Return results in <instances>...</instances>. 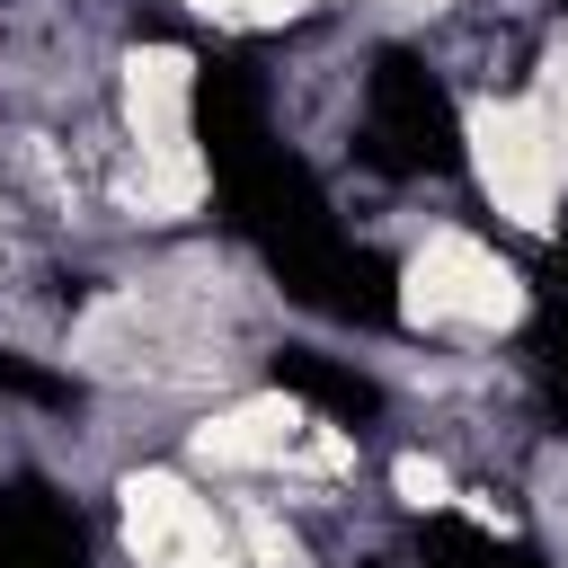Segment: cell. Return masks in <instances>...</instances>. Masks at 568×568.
<instances>
[{
    "label": "cell",
    "instance_id": "7a4b0ae2",
    "mask_svg": "<svg viewBox=\"0 0 568 568\" xmlns=\"http://www.w3.org/2000/svg\"><path fill=\"white\" fill-rule=\"evenodd\" d=\"M364 160L382 178H462V106L426 53L382 44L364 71Z\"/></svg>",
    "mask_w": 568,
    "mask_h": 568
},
{
    "label": "cell",
    "instance_id": "8992f818",
    "mask_svg": "<svg viewBox=\"0 0 568 568\" xmlns=\"http://www.w3.org/2000/svg\"><path fill=\"white\" fill-rule=\"evenodd\" d=\"M408 541H417V568H541V550H524L470 515H417Z\"/></svg>",
    "mask_w": 568,
    "mask_h": 568
},
{
    "label": "cell",
    "instance_id": "3957f363",
    "mask_svg": "<svg viewBox=\"0 0 568 568\" xmlns=\"http://www.w3.org/2000/svg\"><path fill=\"white\" fill-rule=\"evenodd\" d=\"M275 284H284L302 311L346 320V328H390V320H399V266H390L382 248H364L346 222H337L328 240L275 257Z\"/></svg>",
    "mask_w": 568,
    "mask_h": 568
},
{
    "label": "cell",
    "instance_id": "5b68a950",
    "mask_svg": "<svg viewBox=\"0 0 568 568\" xmlns=\"http://www.w3.org/2000/svg\"><path fill=\"white\" fill-rule=\"evenodd\" d=\"M266 382L293 390L302 408L337 417V426H373V417H382V382H373L364 364H346V355H320V346H275V355H266Z\"/></svg>",
    "mask_w": 568,
    "mask_h": 568
},
{
    "label": "cell",
    "instance_id": "6da1fadb",
    "mask_svg": "<svg viewBox=\"0 0 568 568\" xmlns=\"http://www.w3.org/2000/svg\"><path fill=\"white\" fill-rule=\"evenodd\" d=\"M195 151H204V169H213L222 222H231L266 266L337 231L328 186H320L311 160H293V151L275 142V124H266V80H257V62L213 53V62L195 71Z\"/></svg>",
    "mask_w": 568,
    "mask_h": 568
},
{
    "label": "cell",
    "instance_id": "52a82bcc",
    "mask_svg": "<svg viewBox=\"0 0 568 568\" xmlns=\"http://www.w3.org/2000/svg\"><path fill=\"white\" fill-rule=\"evenodd\" d=\"M524 355L541 373V390L568 408V257L541 275V302H532V328H524Z\"/></svg>",
    "mask_w": 568,
    "mask_h": 568
},
{
    "label": "cell",
    "instance_id": "277c9868",
    "mask_svg": "<svg viewBox=\"0 0 568 568\" xmlns=\"http://www.w3.org/2000/svg\"><path fill=\"white\" fill-rule=\"evenodd\" d=\"M0 568H89V532H80L71 497H53L44 479H9L0 488Z\"/></svg>",
    "mask_w": 568,
    "mask_h": 568
},
{
    "label": "cell",
    "instance_id": "ba28073f",
    "mask_svg": "<svg viewBox=\"0 0 568 568\" xmlns=\"http://www.w3.org/2000/svg\"><path fill=\"white\" fill-rule=\"evenodd\" d=\"M0 390H9V399H44V408H80V382H71V373H36V364H18V355H0Z\"/></svg>",
    "mask_w": 568,
    "mask_h": 568
}]
</instances>
